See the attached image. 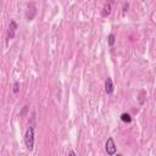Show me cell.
Returning <instances> with one entry per match:
<instances>
[{"label": "cell", "instance_id": "5", "mask_svg": "<svg viewBox=\"0 0 156 156\" xmlns=\"http://www.w3.org/2000/svg\"><path fill=\"white\" fill-rule=\"evenodd\" d=\"M111 5H112V1H106V4L104 5L102 12H101V15H102L104 17H107V16L111 13Z\"/></svg>", "mask_w": 156, "mask_h": 156}, {"label": "cell", "instance_id": "8", "mask_svg": "<svg viewBox=\"0 0 156 156\" xmlns=\"http://www.w3.org/2000/svg\"><path fill=\"white\" fill-rule=\"evenodd\" d=\"M12 93H13L15 95H17V94L20 93V83H18V82H15V83H13V87H12Z\"/></svg>", "mask_w": 156, "mask_h": 156}, {"label": "cell", "instance_id": "4", "mask_svg": "<svg viewBox=\"0 0 156 156\" xmlns=\"http://www.w3.org/2000/svg\"><path fill=\"white\" fill-rule=\"evenodd\" d=\"M113 90H115L113 82H112V79H111L110 77H107L106 80H105V93H106L107 95H111V94L113 93Z\"/></svg>", "mask_w": 156, "mask_h": 156}, {"label": "cell", "instance_id": "6", "mask_svg": "<svg viewBox=\"0 0 156 156\" xmlns=\"http://www.w3.org/2000/svg\"><path fill=\"white\" fill-rule=\"evenodd\" d=\"M121 121L122 122H124V123H130L132 122V116H130V113H128V112H123V113H121Z\"/></svg>", "mask_w": 156, "mask_h": 156}, {"label": "cell", "instance_id": "9", "mask_svg": "<svg viewBox=\"0 0 156 156\" xmlns=\"http://www.w3.org/2000/svg\"><path fill=\"white\" fill-rule=\"evenodd\" d=\"M128 4H124V6H123V13H126V11H128Z\"/></svg>", "mask_w": 156, "mask_h": 156}, {"label": "cell", "instance_id": "2", "mask_svg": "<svg viewBox=\"0 0 156 156\" xmlns=\"http://www.w3.org/2000/svg\"><path fill=\"white\" fill-rule=\"evenodd\" d=\"M18 28V24L15 20H11L10 23H9V28H7V33H6V41L9 43L11 39H13L15 34H16V30Z\"/></svg>", "mask_w": 156, "mask_h": 156}, {"label": "cell", "instance_id": "10", "mask_svg": "<svg viewBox=\"0 0 156 156\" xmlns=\"http://www.w3.org/2000/svg\"><path fill=\"white\" fill-rule=\"evenodd\" d=\"M68 154H69V155H76V151H73V150H72V151H69Z\"/></svg>", "mask_w": 156, "mask_h": 156}, {"label": "cell", "instance_id": "7", "mask_svg": "<svg viewBox=\"0 0 156 156\" xmlns=\"http://www.w3.org/2000/svg\"><path fill=\"white\" fill-rule=\"evenodd\" d=\"M115 43H116V37H115V34H108V37H107V44L110 45V46H113L115 45Z\"/></svg>", "mask_w": 156, "mask_h": 156}, {"label": "cell", "instance_id": "3", "mask_svg": "<svg viewBox=\"0 0 156 156\" xmlns=\"http://www.w3.org/2000/svg\"><path fill=\"white\" fill-rule=\"evenodd\" d=\"M105 151H106L107 155H110V156H113V155L117 152V146H116V144H115L113 138L110 136V138L106 140V143H105Z\"/></svg>", "mask_w": 156, "mask_h": 156}, {"label": "cell", "instance_id": "1", "mask_svg": "<svg viewBox=\"0 0 156 156\" xmlns=\"http://www.w3.org/2000/svg\"><path fill=\"white\" fill-rule=\"evenodd\" d=\"M34 130H35V127L30 124L24 133V145L29 151H32L34 147Z\"/></svg>", "mask_w": 156, "mask_h": 156}]
</instances>
